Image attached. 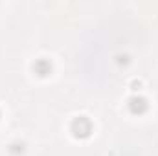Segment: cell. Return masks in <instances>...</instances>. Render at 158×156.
<instances>
[{"instance_id":"6da1fadb","label":"cell","mask_w":158,"mask_h":156,"mask_svg":"<svg viewBox=\"0 0 158 156\" xmlns=\"http://www.w3.org/2000/svg\"><path fill=\"white\" fill-rule=\"evenodd\" d=\"M131 107H132V110L136 112V110H143L145 109V99H142V97H134L132 101H131Z\"/></svg>"}]
</instances>
